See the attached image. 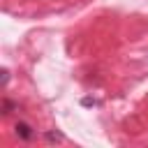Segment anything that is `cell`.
<instances>
[{
  "mask_svg": "<svg viewBox=\"0 0 148 148\" xmlns=\"http://www.w3.org/2000/svg\"><path fill=\"white\" fill-rule=\"evenodd\" d=\"M46 139H49V141H62V134H58V132H49Z\"/></svg>",
  "mask_w": 148,
  "mask_h": 148,
  "instance_id": "2",
  "label": "cell"
},
{
  "mask_svg": "<svg viewBox=\"0 0 148 148\" xmlns=\"http://www.w3.org/2000/svg\"><path fill=\"white\" fill-rule=\"evenodd\" d=\"M16 136L18 139H23V141H30L32 136H35V132H32V127L28 125V123H16Z\"/></svg>",
  "mask_w": 148,
  "mask_h": 148,
  "instance_id": "1",
  "label": "cell"
}]
</instances>
